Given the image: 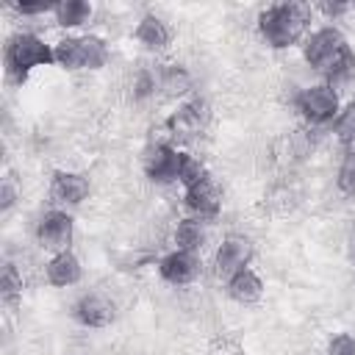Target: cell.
Masks as SVG:
<instances>
[{"mask_svg": "<svg viewBox=\"0 0 355 355\" xmlns=\"http://www.w3.org/2000/svg\"><path fill=\"white\" fill-rule=\"evenodd\" d=\"M302 55L313 69H319L327 78H344L355 69V55L347 44L344 33L333 25H324V28L313 31L305 39Z\"/></svg>", "mask_w": 355, "mask_h": 355, "instance_id": "6da1fadb", "label": "cell"}, {"mask_svg": "<svg viewBox=\"0 0 355 355\" xmlns=\"http://www.w3.org/2000/svg\"><path fill=\"white\" fill-rule=\"evenodd\" d=\"M308 17H311V11L302 3H277L258 14V31L269 47L283 50L302 39Z\"/></svg>", "mask_w": 355, "mask_h": 355, "instance_id": "7a4b0ae2", "label": "cell"}, {"mask_svg": "<svg viewBox=\"0 0 355 355\" xmlns=\"http://www.w3.org/2000/svg\"><path fill=\"white\" fill-rule=\"evenodd\" d=\"M55 64V53L36 33H17L6 44V72L11 80H25L31 69Z\"/></svg>", "mask_w": 355, "mask_h": 355, "instance_id": "3957f363", "label": "cell"}, {"mask_svg": "<svg viewBox=\"0 0 355 355\" xmlns=\"http://www.w3.org/2000/svg\"><path fill=\"white\" fill-rule=\"evenodd\" d=\"M53 53L64 69H100L108 61V47L100 36H67L55 42Z\"/></svg>", "mask_w": 355, "mask_h": 355, "instance_id": "277c9868", "label": "cell"}, {"mask_svg": "<svg viewBox=\"0 0 355 355\" xmlns=\"http://www.w3.org/2000/svg\"><path fill=\"white\" fill-rule=\"evenodd\" d=\"M297 111L311 122V125H324L333 122L338 116V94L333 92V86L319 83V86H308L294 97Z\"/></svg>", "mask_w": 355, "mask_h": 355, "instance_id": "5b68a950", "label": "cell"}, {"mask_svg": "<svg viewBox=\"0 0 355 355\" xmlns=\"http://www.w3.org/2000/svg\"><path fill=\"white\" fill-rule=\"evenodd\" d=\"M211 111H208V103L202 97H191L189 103H183L169 119H166V130L172 136V141H189L194 139L205 122H208Z\"/></svg>", "mask_w": 355, "mask_h": 355, "instance_id": "8992f818", "label": "cell"}, {"mask_svg": "<svg viewBox=\"0 0 355 355\" xmlns=\"http://www.w3.org/2000/svg\"><path fill=\"white\" fill-rule=\"evenodd\" d=\"M72 233H75V222L67 211H47L36 225V241L44 250H50L53 255L69 250Z\"/></svg>", "mask_w": 355, "mask_h": 355, "instance_id": "52a82bcc", "label": "cell"}, {"mask_svg": "<svg viewBox=\"0 0 355 355\" xmlns=\"http://www.w3.org/2000/svg\"><path fill=\"white\" fill-rule=\"evenodd\" d=\"M250 258H252V241L247 236H241V233H230V236L222 239V244L216 250L214 272H216V277L230 280L236 272L247 269Z\"/></svg>", "mask_w": 355, "mask_h": 355, "instance_id": "ba28073f", "label": "cell"}, {"mask_svg": "<svg viewBox=\"0 0 355 355\" xmlns=\"http://www.w3.org/2000/svg\"><path fill=\"white\" fill-rule=\"evenodd\" d=\"M183 155L180 150H175L172 144H155L147 158H144V172L153 183H172L180 180V166H183Z\"/></svg>", "mask_w": 355, "mask_h": 355, "instance_id": "9c48e42d", "label": "cell"}, {"mask_svg": "<svg viewBox=\"0 0 355 355\" xmlns=\"http://www.w3.org/2000/svg\"><path fill=\"white\" fill-rule=\"evenodd\" d=\"M158 272L166 283L172 286H189L191 280H197L200 275V258L197 252H186V250H175L169 255L161 258L158 263Z\"/></svg>", "mask_w": 355, "mask_h": 355, "instance_id": "30bf717a", "label": "cell"}, {"mask_svg": "<svg viewBox=\"0 0 355 355\" xmlns=\"http://www.w3.org/2000/svg\"><path fill=\"white\" fill-rule=\"evenodd\" d=\"M186 208H189L197 219H211V216L219 214V208H222V191H219V186L211 180V175L186 189Z\"/></svg>", "mask_w": 355, "mask_h": 355, "instance_id": "8fae6325", "label": "cell"}, {"mask_svg": "<svg viewBox=\"0 0 355 355\" xmlns=\"http://www.w3.org/2000/svg\"><path fill=\"white\" fill-rule=\"evenodd\" d=\"M72 316L83 324V327H108L116 316L114 311V302L103 294H83L75 308H72Z\"/></svg>", "mask_w": 355, "mask_h": 355, "instance_id": "7c38bea8", "label": "cell"}, {"mask_svg": "<svg viewBox=\"0 0 355 355\" xmlns=\"http://www.w3.org/2000/svg\"><path fill=\"white\" fill-rule=\"evenodd\" d=\"M50 197L55 202H64V205H78L89 197V178L80 172L58 169L50 180Z\"/></svg>", "mask_w": 355, "mask_h": 355, "instance_id": "4fadbf2b", "label": "cell"}, {"mask_svg": "<svg viewBox=\"0 0 355 355\" xmlns=\"http://www.w3.org/2000/svg\"><path fill=\"white\" fill-rule=\"evenodd\" d=\"M44 275H47V283L50 286H58V288H67V286H75L83 275L80 269V261L67 250V252H58L47 261L44 266Z\"/></svg>", "mask_w": 355, "mask_h": 355, "instance_id": "5bb4252c", "label": "cell"}, {"mask_svg": "<svg viewBox=\"0 0 355 355\" xmlns=\"http://www.w3.org/2000/svg\"><path fill=\"white\" fill-rule=\"evenodd\" d=\"M227 294H230V300H236V302H241V305H252V302H258V300L263 297V283H261V277L247 266V269L236 272V275L227 280Z\"/></svg>", "mask_w": 355, "mask_h": 355, "instance_id": "9a60e30c", "label": "cell"}, {"mask_svg": "<svg viewBox=\"0 0 355 355\" xmlns=\"http://www.w3.org/2000/svg\"><path fill=\"white\" fill-rule=\"evenodd\" d=\"M136 42L144 44L147 50H164L169 44V28L164 25V19H158L155 14H144L141 22L133 31Z\"/></svg>", "mask_w": 355, "mask_h": 355, "instance_id": "2e32d148", "label": "cell"}, {"mask_svg": "<svg viewBox=\"0 0 355 355\" xmlns=\"http://www.w3.org/2000/svg\"><path fill=\"white\" fill-rule=\"evenodd\" d=\"M158 86L164 89L166 97H183V94L191 92L194 80H191V75H189L186 67H180V64H169V67L161 69V75H158Z\"/></svg>", "mask_w": 355, "mask_h": 355, "instance_id": "e0dca14e", "label": "cell"}, {"mask_svg": "<svg viewBox=\"0 0 355 355\" xmlns=\"http://www.w3.org/2000/svg\"><path fill=\"white\" fill-rule=\"evenodd\" d=\"M175 244H178V250L197 252L205 244V227H202V222L197 216L178 222V227H175Z\"/></svg>", "mask_w": 355, "mask_h": 355, "instance_id": "ac0fdd59", "label": "cell"}, {"mask_svg": "<svg viewBox=\"0 0 355 355\" xmlns=\"http://www.w3.org/2000/svg\"><path fill=\"white\" fill-rule=\"evenodd\" d=\"M55 22L64 28H78L92 17V6L86 0H61L55 3Z\"/></svg>", "mask_w": 355, "mask_h": 355, "instance_id": "d6986e66", "label": "cell"}, {"mask_svg": "<svg viewBox=\"0 0 355 355\" xmlns=\"http://www.w3.org/2000/svg\"><path fill=\"white\" fill-rule=\"evenodd\" d=\"M333 133L338 136L341 144H349L355 139V103L338 111V116L333 119Z\"/></svg>", "mask_w": 355, "mask_h": 355, "instance_id": "ffe728a7", "label": "cell"}, {"mask_svg": "<svg viewBox=\"0 0 355 355\" xmlns=\"http://www.w3.org/2000/svg\"><path fill=\"white\" fill-rule=\"evenodd\" d=\"M19 294H22V275L17 272V266L6 263V266H3V275H0V297H3L6 302H11V300H17Z\"/></svg>", "mask_w": 355, "mask_h": 355, "instance_id": "44dd1931", "label": "cell"}, {"mask_svg": "<svg viewBox=\"0 0 355 355\" xmlns=\"http://www.w3.org/2000/svg\"><path fill=\"white\" fill-rule=\"evenodd\" d=\"M158 86V75L150 72V69H139L136 78H133V100H147L150 94H155Z\"/></svg>", "mask_w": 355, "mask_h": 355, "instance_id": "7402d4cb", "label": "cell"}, {"mask_svg": "<svg viewBox=\"0 0 355 355\" xmlns=\"http://www.w3.org/2000/svg\"><path fill=\"white\" fill-rule=\"evenodd\" d=\"M202 178H208V172H205V166L200 164V158H194V155H183V166H180V183L189 189V186H194V183H200Z\"/></svg>", "mask_w": 355, "mask_h": 355, "instance_id": "603a6c76", "label": "cell"}, {"mask_svg": "<svg viewBox=\"0 0 355 355\" xmlns=\"http://www.w3.org/2000/svg\"><path fill=\"white\" fill-rule=\"evenodd\" d=\"M336 186L341 194H355V155H347L338 166V175H336Z\"/></svg>", "mask_w": 355, "mask_h": 355, "instance_id": "cb8c5ba5", "label": "cell"}, {"mask_svg": "<svg viewBox=\"0 0 355 355\" xmlns=\"http://www.w3.org/2000/svg\"><path fill=\"white\" fill-rule=\"evenodd\" d=\"M208 355H247L244 352V347H241V341L239 338H233V336H216L214 341H211V347H208Z\"/></svg>", "mask_w": 355, "mask_h": 355, "instance_id": "d4e9b609", "label": "cell"}, {"mask_svg": "<svg viewBox=\"0 0 355 355\" xmlns=\"http://www.w3.org/2000/svg\"><path fill=\"white\" fill-rule=\"evenodd\" d=\"M327 355H355V336L352 333H336L327 344Z\"/></svg>", "mask_w": 355, "mask_h": 355, "instance_id": "484cf974", "label": "cell"}, {"mask_svg": "<svg viewBox=\"0 0 355 355\" xmlns=\"http://www.w3.org/2000/svg\"><path fill=\"white\" fill-rule=\"evenodd\" d=\"M17 202V186H14V178H3L0 183V211H11V205Z\"/></svg>", "mask_w": 355, "mask_h": 355, "instance_id": "4316f807", "label": "cell"}, {"mask_svg": "<svg viewBox=\"0 0 355 355\" xmlns=\"http://www.w3.org/2000/svg\"><path fill=\"white\" fill-rule=\"evenodd\" d=\"M19 14L33 17V14H44V11H55V3H17L14 6Z\"/></svg>", "mask_w": 355, "mask_h": 355, "instance_id": "83f0119b", "label": "cell"}, {"mask_svg": "<svg viewBox=\"0 0 355 355\" xmlns=\"http://www.w3.org/2000/svg\"><path fill=\"white\" fill-rule=\"evenodd\" d=\"M352 6H347V3H322L319 6V11L324 14V17H330V19H336V17H341V14H347Z\"/></svg>", "mask_w": 355, "mask_h": 355, "instance_id": "f1b7e54d", "label": "cell"}, {"mask_svg": "<svg viewBox=\"0 0 355 355\" xmlns=\"http://www.w3.org/2000/svg\"><path fill=\"white\" fill-rule=\"evenodd\" d=\"M344 153H347V155H355V139H352L349 144H344Z\"/></svg>", "mask_w": 355, "mask_h": 355, "instance_id": "f546056e", "label": "cell"}]
</instances>
